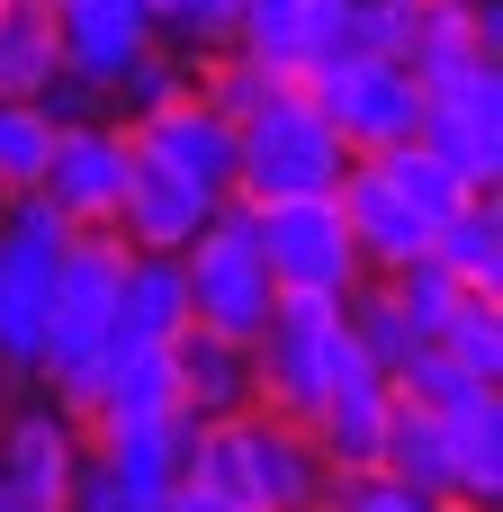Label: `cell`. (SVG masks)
<instances>
[{
	"label": "cell",
	"instance_id": "obj_1",
	"mask_svg": "<svg viewBox=\"0 0 503 512\" xmlns=\"http://www.w3.org/2000/svg\"><path fill=\"white\" fill-rule=\"evenodd\" d=\"M207 495H225L234 512H315L333 468L315 450V432L279 405H243V414H216L189 432V468Z\"/></svg>",
	"mask_w": 503,
	"mask_h": 512
},
{
	"label": "cell",
	"instance_id": "obj_2",
	"mask_svg": "<svg viewBox=\"0 0 503 512\" xmlns=\"http://www.w3.org/2000/svg\"><path fill=\"white\" fill-rule=\"evenodd\" d=\"M342 135L324 126V108L306 99V81H279L243 126H234V198L270 207V198H324L342 180Z\"/></svg>",
	"mask_w": 503,
	"mask_h": 512
},
{
	"label": "cell",
	"instance_id": "obj_3",
	"mask_svg": "<svg viewBox=\"0 0 503 512\" xmlns=\"http://www.w3.org/2000/svg\"><path fill=\"white\" fill-rule=\"evenodd\" d=\"M180 279H189V324L252 342V333L270 324V306H279L270 261H261V207L225 189V198H216V216L180 243Z\"/></svg>",
	"mask_w": 503,
	"mask_h": 512
},
{
	"label": "cell",
	"instance_id": "obj_4",
	"mask_svg": "<svg viewBox=\"0 0 503 512\" xmlns=\"http://www.w3.org/2000/svg\"><path fill=\"white\" fill-rule=\"evenodd\" d=\"M63 216L45 189L0 198V378L36 387L45 369V297H54V252H63Z\"/></svg>",
	"mask_w": 503,
	"mask_h": 512
},
{
	"label": "cell",
	"instance_id": "obj_5",
	"mask_svg": "<svg viewBox=\"0 0 503 512\" xmlns=\"http://www.w3.org/2000/svg\"><path fill=\"white\" fill-rule=\"evenodd\" d=\"M351 360H369V351L351 342L342 297H279L270 324L252 333V405H279V414L306 423L315 396H324Z\"/></svg>",
	"mask_w": 503,
	"mask_h": 512
},
{
	"label": "cell",
	"instance_id": "obj_6",
	"mask_svg": "<svg viewBox=\"0 0 503 512\" xmlns=\"http://www.w3.org/2000/svg\"><path fill=\"white\" fill-rule=\"evenodd\" d=\"M306 99L342 135V153H387L423 126V81L405 54H333L324 72H306Z\"/></svg>",
	"mask_w": 503,
	"mask_h": 512
},
{
	"label": "cell",
	"instance_id": "obj_7",
	"mask_svg": "<svg viewBox=\"0 0 503 512\" xmlns=\"http://www.w3.org/2000/svg\"><path fill=\"white\" fill-rule=\"evenodd\" d=\"M261 261H270V288L279 297H351L369 279L333 189L324 198H270L261 207Z\"/></svg>",
	"mask_w": 503,
	"mask_h": 512
},
{
	"label": "cell",
	"instance_id": "obj_8",
	"mask_svg": "<svg viewBox=\"0 0 503 512\" xmlns=\"http://www.w3.org/2000/svg\"><path fill=\"white\" fill-rule=\"evenodd\" d=\"M468 189H495L503 180V63H459L441 81H423V126H414Z\"/></svg>",
	"mask_w": 503,
	"mask_h": 512
},
{
	"label": "cell",
	"instance_id": "obj_9",
	"mask_svg": "<svg viewBox=\"0 0 503 512\" xmlns=\"http://www.w3.org/2000/svg\"><path fill=\"white\" fill-rule=\"evenodd\" d=\"M126 162H135V144H126V126L99 108V117H72V126H54V153H45V198H54V216L63 225H108L117 216V189H126Z\"/></svg>",
	"mask_w": 503,
	"mask_h": 512
},
{
	"label": "cell",
	"instance_id": "obj_10",
	"mask_svg": "<svg viewBox=\"0 0 503 512\" xmlns=\"http://www.w3.org/2000/svg\"><path fill=\"white\" fill-rule=\"evenodd\" d=\"M81 441H90V432H81L54 396H18V405H0V495L63 512L72 468H81Z\"/></svg>",
	"mask_w": 503,
	"mask_h": 512
},
{
	"label": "cell",
	"instance_id": "obj_11",
	"mask_svg": "<svg viewBox=\"0 0 503 512\" xmlns=\"http://www.w3.org/2000/svg\"><path fill=\"white\" fill-rule=\"evenodd\" d=\"M126 144H135V135H126ZM207 216H216V198H207L198 180H180L171 162L135 153V162H126V189H117L108 234H117V243H135V252H180Z\"/></svg>",
	"mask_w": 503,
	"mask_h": 512
},
{
	"label": "cell",
	"instance_id": "obj_12",
	"mask_svg": "<svg viewBox=\"0 0 503 512\" xmlns=\"http://www.w3.org/2000/svg\"><path fill=\"white\" fill-rule=\"evenodd\" d=\"M333 207H342V225H351V243H360V261L369 270H396V261H414L423 243H432V216L369 162V153H351L342 162V180H333Z\"/></svg>",
	"mask_w": 503,
	"mask_h": 512
},
{
	"label": "cell",
	"instance_id": "obj_13",
	"mask_svg": "<svg viewBox=\"0 0 503 512\" xmlns=\"http://www.w3.org/2000/svg\"><path fill=\"white\" fill-rule=\"evenodd\" d=\"M126 135H135V153H153V162H171L180 180H198L207 198H225V189H234V117H225V108H207L198 90H180L171 108L135 117Z\"/></svg>",
	"mask_w": 503,
	"mask_h": 512
},
{
	"label": "cell",
	"instance_id": "obj_14",
	"mask_svg": "<svg viewBox=\"0 0 503 512\" xmlns=\"http://www.w3.org/2000/svg\"><path fill=\"white\" fill-rule=\"evenodd\" d=\"M387 405H396V378H387L378 360H351V369H342V378L315 396L306 432H315V450H324V468H333V477H351V468H378Z\"/></svg>",
	"mask_w": 503,
	"mask_h": 512
},
{
	"label": "cell",
	"instance_id": "obj_15",
	"mask_svg": "<svg viewBox=\"0 0 503 512\" xmlns=\"http://www.w3.org/2000/svg\"><path fill=\"white\" fill-rule=\"evenodd\" d=\"M54 45H63V63L72 72H90L99 90L144 54V45H162L153 36V9L144 0H54Z\"/></svg>",
	"mask_w": 503,
	"mask_h": 512
},
{
	"label": "cell",
	"instance_id": "obj_16",
	"mask_svg": "<svg viewBox=\"0 0 503 512\" xmlns=\"http://www.w3.org/2000/svg\"><path fill=\"white\" fill-rule=\"evenodd\" d=\"M171 378H180V414H189V423L243 414V405H252V342L207 333V324H180V333H171Z\"/></svg>",
	"mask_w": 503,
	"mask_h": 512
},
{
	"label": "cell",
	"instance_id": "obj_17",
	"mask_svg": "<svg viewBox=\"0 0 503 512\" xmlns=\"http://www.w3.org/2000/svg\"><path fill=\"white\" fill-rule=\"evenodd\" d=\"M503 45V9L495 0H414V18H405V63H414V81H441V72H459V63H486Z\"/></svg>",
	"mask_w": 503,
	"mask_h": 512
},
{
	"label": "cell",
	"instance_id": "obj_18",
	"mask_svg": "<svg viewBox=\"0 0 503 512\" xmlns=\"http://www.w3.org/2000/svg\"><path fill=\"white\" fill-rule=\"evenodd\" d=\"M189 324V279H180V252H135L117 261V324L108 342H171Z\"/></svg>",
	"mask_w": 503,
	"mask_h": 512
},
{
	"label": "cell",
	"instance_id": "obj_19",
	"mask_svg": "<svg viewBox=\"0 0 503 512\" xmlns=\"http://www.w3.org/2000/svg\"><path fill=\"white\" fill-rule=\"evenodd\" d=\"M378 468H387V477H405L414 495H432L441 512H459L450 423H441L432 405H414V396H396V405H387V432H378Z\"/></svg>",
	"mask_w": 503,
	"mask_h": 512
},
{
	"label": "cell",
	"instance_id": "obj_20",
	"mask_svg": "<svg viewBox=\"0 0 503 512\" xmlns=\"http://www.w3.org/2000/svg\"><path fill=\"white\" fill-rule=\"evenodd\" d=\"M441 423H450L459 512H495V504H503V387H468Z\"/></svg>",
	"mask_w": 503,
	"mask_h": 512
},
{
	"label": "cell",
	"instance_id": "obj_21",
	"mask_svg": "<svg viewBox=\"0 0 503 512\" xmlns=\"http://www.w3.org/2000/svg\"><path fill=\"white\" fill-rule=\"evenodd\" d=\"M468 297H503V207H495V189H468L441 225H432V243H423Z\"/></svg>",
	"mask_w": 503,
	"mask_h": 512
},
{
	"label": "cell",
	"instance_id": "obj_22",
	"mask_svg": "<svg viewBox=\"0 0 503 512\" xmlns=\"http://www.w3.org/2000/svg\"><path fill=\"white\" fill-rule=\"evenodd\" d=\"M54 63V0H0V99H36Z\"/></svg>",
	"mask_w": 503,
	"mask_h": 512
},
{
	"label": "cell",
	"instance_id": "obj_23",
	"mask_svg": "<svg viewBox=\"0 0 503 512\" xmlns=\"http://www.w3.org/2000/svg\"><path fill=\"white\" fill-rule=\"evenodd\" d=\"M342 324H351V342H360V351H369V360H378L387 378H396V369H405L414 351H432V342L414 333V315H405V306L387 297V279H378V270H369V279H360V288L342 297Z\"/></svg>",
	"mask_w": 503,
	"mask_h": 512
},
{
	"label": "cell",
	"instance_id": "obj_24",
	"mask_svg": "<svg viewBox=\"0 0 503 512\" xmlns=\"http://www.w3.org/2000/svg\"><path fill=\"white\" fill-rule=\"evenodd\" d=\"M432 351H441L450 369H468V378L503 387V306H495V297H459V306L441 315Z\"/></svg>",
	"mask_w": 503,
	"mask_h": 512
},
{
	"label": "cell",
	"instance_id": "obj_25",
	"mask_svg": "<svg viewBox=\"0 0 503 512\" xmlns=\"http://www.w3.org/2000/svg\"><path fill=\"white\" fill-rule=\"evenodd\" d=\"M189 81H198V63H189V54H171V45H144V54H135V63L108 81V117H117V126H135V117L171 108Z\"/></svg>",
	"mask_w": 503,
	"mask_h": 512
},
{
	"label": "cell",
	"instance_id": "obj_26",
	"mask_svg": "<svg viewBox=\"0 0 503 512\" xmlns=\"http://www.w3.org/2000/svg\"><path fill=\"white\" fill-rule=\"evenodd\" d=\"M279 81H288V72H270V63H261L252 45H216V54H198V81H189V90H198L207 108H225V117L243 126V117H252V108H261V99H270Z\"/></svg>",
	"mask_w": 503,
	"mask_h": 512
},
{
	"label": "cell",
	"instance_id": "obj_27",
	"mask_svg": "<svg viewBox=\"0 0 503 512\" xmlns=\"http://www.w3.org/2000/svg\"><path fill=\"white\" fill-rule=\"evenodd\" d=\"M144 9H153V36L171 54H189V63L243 36V0H144Z\"/></svg>",
	"mask_w": 503,
	"mask_h": 512
},
{
	"label": "cell",
	"instance_id": "obj_28",
	"mask_svg": "<svg viewBox=\"0 0 503 512\" xmlns=\"http://www.w3.org/2000/svg\"><path fill=\"white\" fill-rule=\"evenodd\" d=\"M369 162H378V171H387V180H396V189H405V198H414L432 225H441V216L468 198V180H459V171H450V162H441L423 135H414V144H387V153H369Z\"/></svg>",
	"mask_w": 503,
	"mask_h": 512
},
{
	"label": "cell",
	"instance_id": "obj_29",
	"mask_svg": "<svg viewBox=\"0 0 503 512\" xmlns=\"http://www.w3.org/2000/svg\"><path fill=\"white\" fill-rule=\"evenodd\" d=\"M45 153H54V117L36 99H0V198L36 189L45 180Z\"/></svg>",
	"mask_w": 503,
	"mask_h": 512
},
{
	"label": "cell",
	"instance_id": "obj_30",
	"mask_svg": "<svg viewBox=\"0 0 503 512\" xmlns=\"http://www.w3.org/2000/svg\"><path fill=\"white\" fill-rule=\"evenodd\" d=\"M315 512H441L432 495H414L405 477H387V468H351V477H333L324 486V504Z\"/></svg>",
	"mask_w": 503,
	"mask_h": 512
},
{
	"label": "cell",
	"instance_id": "obj_31",
	"mask_svg": "<svg viewBox=\"0 0 503 512\" xmlns=\"http://www.w3.org/2000/svg\"><path fill=\"white\" fill-rule=\"evenodd\" d=\"M405 18H414V0H342L351 54H396L405 45Z\"/></svg>",
	"mask_w": 503,
	"mask_h": 512
},
{
	"label": "cell",
	"instance_id": "obj_32",
	"mask_svg": "<svg viewBox=\"0 0 503 512\" xmlns=\"http://www.w3.org/2000/svg\"><path fill=\"white\" fill-rule=\"evenodd\" d=\"M36 108H45L54 126H72V117H99V108H108V90H99L90 72H72V63H54V72H45V90H36Z\"/></svg>",
	"mask_w": 503,
	"mask_h": 512
},
{
	"label": "cell",
	"instance_id": "obj_33",
	"mask_svg": "<svg viewBox=\"0 0 503 512\" xmlns=\"http://www.w3.org/2000/svg\"><path fill=\"white\" fill-rule=\"evenodd\" d=\"M162 512H234V504H225V495H207L198 477H180V486L162 495Z\"/></svg>",
	"mask_w": 503,
	"mask_h": 512
}]
</instances>
